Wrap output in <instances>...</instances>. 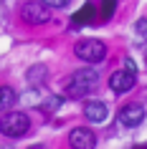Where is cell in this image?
Instances as JSON below:
<instances>
[{
  "label": "cell",
  "mask_w": 147,
  "mask_h": 149,
  "mask_svg": "<svg viewBox=\"0 0 147 149\" xmlns=\"http://www.w3.org/2000/svg\"><path fill=\"white\" fill-rule=\"evenodd\" d=\"M91 18H94V5H91V3H86L84 8L74 15V23H76V25H79V23H89Z\"/></svg>",
  "instance_id": "11"
},
{
  "label": "cell",
  "mask_w": 147,
  "mask_h": 149,
  "mask_svg": "<svg viewBox=\"0 0 147 149\" xmlns=\"http://www.w3.org/2000/svg\"><path fill=\"white\" fill-rule=\"evenodd\" d=\"M69 144L74 149H94L96 136H94L91 129H86V126H76V129H71V134H69Z\"/></svg>",
  "instance_id": "6"
},
{
  "label": "cell",
  "mask_w": 147,
  "mask_h": 149,
  "mask_svg": "<svg viewBox=\"0 0 147 149\" xmlns=\"http://www.w3.org/2000/svg\"><path fill=\"white\" fill-rule=\"evenodd\" d=\"M25 79H28V84H33V86H41V84H46V79H48V68L43 63H36V66H31V71L25 73Z\"/></svg>",
  "instance_id": "9"
},
{
  "label": "cell",
  "mask_w": 147,
  "mask_h": 149,
  "mask_svg": "<svg viewBox=\"0 0 147 149\" xmlns=\"http://www.w3.org/2000/svg\"><path fill=\"white\" fill-rule=\"evenodd\" d=\"M84 116L89 121H94V124H101V121H107L109 109H107L104 101H86L84 104Z\"/></svg>",
  "instance_id": "8"
},
{
  "label": "cell",
  "mask_w": 147,
  "mask_h": 149,
  "mask_svg": "<svg viewBox=\"0 0 147 149\" xmlns=\"http://www.w3.org/2000/svg\"><path fill=\"white\" fill-rule=\"evenodd\" d=\"M142 119H145V106H142V104H127V106H122V111H119L122 126H129V129L139 126Z\"/></svg>",
  "instance_id": "7"
},
{
  "label": "cell",
  "mask_w": 147,
  "mask_h": 149,
  "mask_svg": "<svg viewBox=\"0 0 147 149\" xmlns=\"http://www.w3.org/2000/svg\"><path fill=\"white\" fill-rule=\"evenodd\" d=\"M74 51H76V56L81 58V61H86V63H101L104 58H107V46H104L99 38L79 40Z\"/></svg>",
  "instance_id": "3"
},
{
  "label": "cell",
  "mask_w": 147,
  "mask_h": 149,
  "mask_svg": "<svg viewBox=\"0 0 147 149\" xmlns=\"http://www.w3.org/2000/svg\"><path fill=\"white\" fill-rule=\"evenodd\" d=\"M20 18H23L28 25H43L51 20V10L38 3V0H31V3H25L23 8H20Z\"/></svg>",
  "instance_id": "4"
},
{
  "label": "cell",
  "mask_w": 147,
  "mask_h": 149,
  "mask_svg": "<svg viewBox=\"0 0 147 149\" xmlns=\"http://www.w3.org/2000/svg\"><path fill=\"white\" fill-rule=\"evenodd\" d=\"M18 101V94L10 86H0V111L13 109V104Z\"/></svg>",
  "instance_id": "10"
},
{
  "label": "cell",
  "mask_w": 147,
  "mask_h": 149,
  "mask_svg": "<svg viewBox=\"0 0 147 149\" xmlns=\"http://www.w3.org/2000/svg\"><path fill=\"white\" fill-rule=\"evenodd\" d=\"M96 84H99V73L94 68H81L66 81V96H69V99H81V96H86L89 91H94Z\"/></svg>",
  "instance_id": "1"
},
{
  "label": "cell",
  "mask_w": 147,
  "mask_h": 149,
  "mask_svg": "<svg viewBox=\"0 0 147 149\" xmlns=\"http://www.w3.org/2000/svg\"><path fill=\"white\" fill-rule=\"evenodd\" d=\"M28 149H48L46 144H33V147H28Z\"/></svg>",
  "instance_id": "17"
},
{
  "label": "cell",
  "mask_w": 147,
  "mask_h": 149,
  "mask_svg": "<svg viewBox=\"0 0 147 149\" xmlns=\"http://www.w3.org/2000/svg\"><path fill=\"white\" fill-rule=\"evenodd\" d=\"M38 3H43V5H46V8H66V5H69L71 0H38Z\"/></svg>",
  "instance_id": "14"
},
{
  "label": "cell",
  "mask_w": 147,
  "mask_h": 149,
  "mask_svg": "<svg viewBox=\"0 0 147 149\" xmlns=\"http://www.w3.org/2000/svg\"><path fill=\"white\" fill-rule=\"evenodd\" d=\"M124 66H127V68H129V71H137V66L132 63V58H127V61H124Z\"/></svg>",
  "instance_id": "16"
},
{
  "label": "cell",
  "mask_w": 147,
  "mask_h": 149,
  "mask_svg": "<svg viewBox=\"0 0 147 149\" xmlns=\"http://www.w3.org/2000/svg\"><path fill=\"white\" fill-rule=\"evenodd\" d=\"M31 129V119L25 116L23 111H10L0 119V132L10 136V139H18V136H25Z\"/></svg>",
  "instance_id": "2"
},
{
  "label": "cell",
  "mask_w": 147,
  "mask_h": 149,
  "mask_svg": "<svg viewBox=\"0 0 147 149\" xmlns=\"http://www.w3.org/2000/svg\"><path fill=\"white\" fill-rule=\"evenodd\" d=\"M114 8H117V0H104V5H101V18L109 20V18L114 15Z\"/></svg>",
  "instance_id": "13"
},
{
  "label": "cell",
  "mask_w": 147,
  "mask_h": 149,
  "mask_svg": "<svg viewBox=\"0 0 147 149\" xmlns=\"http://www.w3.org/2000/svg\"><path fill=\"white\" fill-rule=\"evenodd\" d=\"M134 81H137V73H134V71H129V68L114 71L112 79H109V88H112L114 94H127V91L134 86Z\"/></svg>",
  "instance_id": "5"
},
{
  "label": "cell",
  "mask_w": 147,
  "mask_h": 149,
  "mask_svg": "<svg viewBox=\"0 0 147 149\" xmlns=\"http://www.w3.org/2000/svg\"><path fill=\"white\" fill-rule=\"evenodd\" d=\"M137 36H147V20H145V18H139V20H137Z\"/></svg>",
  "instance_id": "15"
},
{
  "label": "cell",
  "mask_w": 147,
  "mask_h": 149,
  "mask_svg": "<svg viewBox=\"0 0 147 149\" xmlns=\"http://www.w3.org/2000/svg\"><path fill=\"white\" fill-rule=\"evenodd\" d=\"M61 104H63V99H61V96H48L46 101L41 104V109H43V111H56L58 106H61Z\"/></svg>",
  "instance_id": "12"
}]
</instances>
